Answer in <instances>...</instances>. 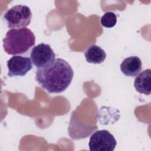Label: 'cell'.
<instances>
[{
	"mask_svg": "<svg viewBox=\"0 0 151 151\" xmlns=\"http://www.w3.org/2000/svg\"><path fill=\"white\" fill-rule=\"evenodd\" d=\"M74 76L70 64L62 58H55L49 65L38 68L35 79L50 93H60L70 85Z\"/></svg>",
	"mask_w": 151,
	"mask_h": 151,
	"instance_id": "6da1fadb",
	"label": "cell"
},
{
	"mask_svg": "<svg viewBox=\"0 0 151 151\" xmlns=\"http://www.w3.org/2000/svg\"><path fill=\"white\" fill-rule=\"evenodd\" d=\"M35 44V36L27 28L11 29L3 39L4 51L9 55L22 54L26 52Z\"/></svg>",
	"mask_w": 151,
	"mask_h": 151,
	"instance_id": "7a4b0ae2",
	"label": "cell"
},
{
	"mask_svg": "<svg viewBox=\"0 0 151 151\" xmlns=\"http://www.w3.org/2000/svg\"><path fill=\"white\" fill-rule=\"evenodd\" d=\"M32 18L30 8L24 5H17L9 8L4 15V19L9 28H23L28 26Z\"/></svg>",
	"mask_w": 151,
	"mask_h": 151,
	"instance_id": "3957f363",
	"label": "cell"
},
{
	"mask_svg": "<svg viewBox=\"0 0 151 151\" xmlns=\"http://www.w3.org/2000/svg\"><path fill=\"white\" fill-rule=\"evenodd\" d=\"M117 145L116 140L107 130L95 132L90 137L88 142L91 151H113Z\"/></svg>",
	"mask_w": 151,
	"mask_h": 151,
	"instance_id": "277c9868",
	"label": "cell"
},
{
	"mask_svg": "<svg viewBox=\"0 0 151 151\" xmlns=\"http://www.w3.org/2000/svg\"><path fill=\"white\" fill-rule=\"evenodd\" d=\"M32 63L38 68H44L55 59V54L49 44L40 43L34 47L30 53Z\"/></svg>",
	"mask_w": 151,
	"mask_h": 151,
	"instance_id": "5b68a950",
	"label": "cell"
},
{
	"mask_svg": "<svg viewBox=\"0 0 151 151\" xmlns=\"http://www.w3.org/2000/svg\"><path fill=\"white\" fill-rule=\"evenodd\" d=\"M9 77L24 76L32 68L31 59L21 55H14L7 61Z\"/></svg>",
	"mask_w": 151,
	"mask_h": 151,
	"instance_id": "8992f818",
	"label": "cell"
},
{
	"mask_svg": "<svg viewBox=\"0 0 151 151\" xmlns=\"http://www.w3.org/2000/svg\"><path fill=\"white\" fill-rule=\"evenodd\" d=\"M121 71L126 76L135 77L142 70V63L137 56H130L124 58L120 65Z\"/></svg>",
	"mask_w": 151,
	"mask_h": 151,
	"instance_id": "52a82bcc",
	"label": "cell"
},
{
	"mask_svg": "<svg viewBox=\"0 0 151 151\" xmlns=\"http://www.w3.org/2000/svg\"><path fill=\"white\" fill-rule=\"evenodd\" d=\"M150 81L151 70L148 68L137 75L134 81V87L139 93L150 95Z\"/></svg>",
	"mask_w": 151,
	"mask_h": 151,
	"instance_id": "ba28073f",
	"label": "cell"
},
{
	"mask_svg": "<svg viewBox=\"0 0 151 151\" xmlns=\"http://www.w3.org/2000/svg\"><path fill=\"white\" fill-rule=\"evenodd\" d=\"M84 54L86 61L93 64H100L104 62L106 58V54L104 50L95 44L88 47Z\"/></svg>",
	"mask_w": 151,
	"mask_h": 151,
	"instance_id": "9c48e42d",
	"label": "cell"
},
{
	"mask_svg": "<svg viewBox=\"0 0 151 151\" xmlns=\"http://www.w3.org/2000/svg\"><path fill=\"white\" fill-rule=\"evenodd\" d=\"M101 24L103 27L110 28L114 27L117 23V16L115 13L109 11L106 12L101 18Z\"/></svg>",
	"mask_w": 151,
	"mask_h": 151,
	"instance_id": "30bf717a",
	"label": "cell"
}]
</instances>
